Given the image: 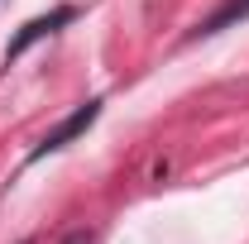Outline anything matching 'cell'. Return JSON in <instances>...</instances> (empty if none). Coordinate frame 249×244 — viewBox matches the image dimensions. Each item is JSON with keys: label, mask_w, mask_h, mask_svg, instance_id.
<instances>
[{"label": "cell", "mask_w": 249, "mask_h": 244, "mask_svg": "<svg viewBox=\"0 0 249 244\" xmlns=\"http://www.w3.org/2000/svg\"><path fill=\"white\" fill-rule=\"evenodd\" d=\"M96 115H101V101H87V105H82V110H72V115H67V120H62L58 129H53V134H43V144H38V149H34V158H43V153H53V149H62V144H67V139H77V134H82V129H87V124H91Z\"/></svg>", "instance_id": "cell-1"}, {"label": "cell", "mask_w": 249, "mask_h": 244, "mask_svg": "<svg viewBox=\"0 0 249 244\" xmlns=\"http://www.w3.org/2000/svg\"><path fill=\"white\" fill-rule=\"evenodd\" d=\"M67 19H72V10H53V15H43V19H29V24L19 29V38L10 43V58H19V53L29 48L34 38H43V34H53L58 24H67Z\"/></svg>", "instance_id": "cell-2"}]
</instances>
